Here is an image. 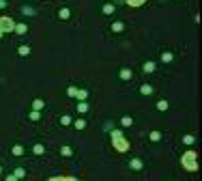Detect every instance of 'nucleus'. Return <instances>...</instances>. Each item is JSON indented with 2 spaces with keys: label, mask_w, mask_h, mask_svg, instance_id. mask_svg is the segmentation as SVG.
<instances>
[{
  "label": "nucleus",
  "mask_w": 202,
  "mask_h": 181,
  "mask_svg": "<svg viewBox=\"0 0 202 181\" xmlns=\"http://www.w3.org/2000/svg\"><path fill=\"white\" fill-rule=\"evenodd\" d=\"M183 166L187 168V170H198V157H196V151H187L185 155H183Z\"/></svg>",
  "instance_id": "obj_1"
},
{
  "label": "nucleus",
  "mask_w": 202,
  "mask_h": 181,
  "mask_svg": "<svg viewBox=\"0 0 202 181\" xmlns=\"http://www.w3.org/2000/svg\"><path fill=\"white\" fill-rule=\"evenodd\" d=\"M112 142H114V147L118 149V151H127L129 149V142L123 138V134L116 129V131H112Z\"/></svg>",
  "instance_id": "obj_2"
},
{
  "label": "nucleus",
  "mask_w": 202,
  "mask_h": 181,
  "mask_svg": "<svg viewBox=\"0 0 202 181\" xmlns=\"http://www.w3.org/2000/svg\"><path fill=\"white\" fill-rule=\"evenodd\" d=\"M15 28V22L11 17H0V30L2 32H11Z\"/></svg>",
  "instance_id": "obj_3"
},
{
  "label": "nucleus",
  "mask_w": 202,
  "mask_h": 181,
  "mask_svg": "<svg viewBox=\"0 0 202 181\" xmlns=\"http://www.w3.org/2000/svg\"><path fill=\"white\" fill-rule=\"evenodd\" d=\"M129 168H131V170H142V168H144V162L140 160V157H133V160L129 162Z\"/></svg>",
  "instance_id": "obj_4"
},
{
  "label": "nucleus",
  "mask_w": 202,
  "mask_h": 181,
  "mask_svg": "<svg viewBox=\"0 0 202 181\" xmlns=\"http://www.w3.org/2000/svg\"><path fill=\"white\" fill-rule=\"evenodd\" d=\"M155 67H157V65H155L153 60H146V63L142 65V71H144V73H153V71H155Z\"/></svg>",
  "instance_id": "obj_5"
},
{
  "label": "nucleus",
  "mask_w": 202,
  "mask_h": 181,
  "mask_svg": "<svg viewBox=\"0 0 202 181\" xmlns=\"http://www.w3.org/2000/svg\"><path fill=\"white\" fill-rule=\"evenodd\" d=\"M11 153H13L15 157H22V155H24V147H22V145H13Z\"/></svg>",
  "instance_id": "obj_6"
},
{
  "label": "nucleus",
  "mask_w": 202,
  "mask_h": 181,
  "mask_svg": "<svg viewBox=\"0 0 202 181\" xmlns=\"http://www.w3.org/2000/svg\"><path fill=\"white\" fill-rule=\"evenodd\" d=\"M140 93L142 95H153V86H150V84H142L140 86Z\"/></svg>",
  "instance_id": "obj_7"
},
{
  "label": "nucleus",
  "mask_w": 202,
  "mask_h": 181,
  "mask_svg": "<svg viewBox=\"0 0 202 181\" xmlns=\"http://www.w3.org/2000/svg\"><path fill=\"white\" fill-rule=\"evenodd\" d=\"M75 97H78L80 101H84V99L88 97V90H86V88H78V93H75Z\"/></svg>",
  "instance_id": "obj_8"
},
{
  "label": "nucleus",
  "mask_w": 202,
  "mask_h": 181,
  "mask_svg": "<svg viewBox=\"0 0 202 181\" xmlns=\"http://www.w3.org/2000/svg\"><path fill=\"white\" fill-rule=\"evenodd\" d=\"M131 78H133L131 69H120V80H131Z\"/></svg>",
  "instance_id": "obj_9"
},
{
  "label": "nucleus",
  "mask_w": 202,
  "mask_h": 181,
  "mask_svg": "<svg viewBox=\"0 0 202 181\" xmlns=\"http://www.w3.org/2000/svg\"><path fill=\"white\" fill-rule=\"evenodd\" d=\"M123 30H125L123 22H114V24H112V32H123Z\"/></svg>",
  "instance_id": "obj_10"
},
{
  "label": "nucleus",
  "mask_w": 202,
  "mask_h": 181,
  "mask_svg": "<svg viewBox=\"0 0 202 181\" xmlns=\"http://www.w3.org/2000/svg\"><path fill=\"white\" fill-rule=\"evenodd\" d=\"M69 15H71V11H69L67 7H62V9L58 11V17H60V19H69Z\"/></svg>",
  "instance_id": "obj_11"
},
{
  "label": "nucleus",
  "mask_w": 202,
  "mask_h": 181,
  "mask_svg": "<svg viewBox=\"0 0 202 181\" xmlns=\"http://www.w3.org/2000/svg\"><path fill=\"white\" fill-rule=\"evenodd\" d=\"M120 125H123V127H131V125H133V119H131V117H123V119H120Z\"/></svg>",
  "instance_id": "obj_12"
},
{
  "label": "nucleus",
  "mask_w": 202,
  "mask_h": 181,
  "mask_svg": "<svg viewBox=\"0 0 202 181\" xmlns=\"http://www.w3.org/2000/svg\"><path fill=\"white\" fill-rule=\"evenodd\" d=\"M13 30H15V32H19V35H24V32L28 30V26H26V24H15V28H13Z\"/></svg>",
  "instance_id": "obj_13"
},
{
  "label": "nucleus",
  "mask_w": 202,
  "mask_h": 181,
  "mask_svg": "<svg viewBox=\"0 0 202 181\" xmlns=\"http://www.w3.org/2000/svg\"><path fill=\"white\" fill-rule=\"evenodd\" d=\"M17 52H19V56H28L30 54V48H28V45H19Z\"/></svg>",
  "instance_id": "obj_14"
},
{
  "label": "nucleus",
  "mask_w": 202,
  "mask_h": 181,
  "mask_svg": "<svg viewBox=\"0 0 202 181\" xmlns=\"http://www.w3.org/2000/svg\"><path fill=\"white\" fill-rule=\"evenodd\" d=\"M78 112H80V114L88 112V104H86V101H80V104H78Z\"/></svg>",
  "instance_id": "obj_15"
},
{
  "label": "nucleus",
  "mask_w": 202,
  "mask_h": 181,
  "mask_svg": "<svg viewBox=\"0 0 202 181\" xmlns=\"http://www.w3.org/2000/svg\"><path fill=\"white\" fill-rule=\"evenodd\" d=\"M103 13H106V15H112V13H114V5H112V2L103 5Z\"/></svg>",
  "instance_id": "obj_16"
},
{
  "label": "nucleus",
  "mask_w": 202,
  "mask_h": 181,
  "mask_svg": "<svg viewBox=\"0 0 202 181\" xmlns=\"http://www.w3.org/2000/svg\"><path fill=\"white\" fill-rule=\"evenodd\" d=\"M43 106H45L43 99H35V101H32V110H43Z\"/></svg>",
  "instance_id": "obj_17"
},
{
  "label": "nucleus",
  "mask_w": 202,
  "mask_h": 181,
  "mask_svg": "<svg viewBox=\"0 0 202 181\" xmlns=\"http://www.w3.org/2000/svg\"><path fill=\"white\" fill-rule=\"evenodd\" d=\"M32 151H35V155H43V153H45V147H43V145H35Z\"/></svg>",
  "instance_id": "obj_18"
},
{
  "label": "nucleus",
  "mask_w": 202,
  "mask_h": 181,
  "mask_svg": "<svg viewBox=\"0 0 202 181\" xmlns=\"http://www.w3.org/2000/svg\"><path fill=\"white\" fill-rule=\"evenodd\" d=\"M150 140H153V142H159L161 140V134L155 129V131H150Z\"/></svg>",
  "instance_id": "obj_19"
},
{
  "label": "nucleus",
  "mask_w": 202,
  "mask_h": 181,
  "mask_svg": "<svg viewBox=\"0 0 202 181\" xmlns=\"http://www.w3.org/2000/svg\"><path fill=\"white\" fill-rule=\"evenodd\" d=\"M172 58H174L172 52H163V54H161V60H163V63H172Z\"/></svg>",
  "instance_id": "obj_20"
},
{
  "label": "nucleus",
  "mask_w": 202,
  "mask_h": 181,
  "mask_svg": "<svg viewBox=\"0 0 202 181\" xmlns=\"http://www.w3.org/2000/svg\"><path fill=\"white\" fill-rule=\"evenodd\" d=\"M17 179H24V177H26V170H24V168H15V172H13Z\"/></svg>",
  "instance_id": "obj_21"
},
{
  "label": "nucleus",
  "mask_w": 202,
  "mask_h": 181,
  "mask_svg": "<svg viewBox=\"0 0 202 181\" xmlns=\"http://www.w3.org/2000/svg\"><path fill=\"white\" fill-rule=\"evenodd\" d=\"M157 110H168V101L166 99H159L157 101Z\"/></svg>",
  "instance_id": "obj_22"
},
{
  "label": "nucleus",
  "mask_w": 202,
  "mask_h": 181,
  "mask_svg": "<svg viewBox=\"0 0 202 181\" xmlns=\"http://www.w3.org/2000/svg\"><path fill=\"white\" fill-rule=\"evenodd\" d=\"M39 119H41V112L39 110H32L30 112V121H39Z\"/></svg>",
  "instance_id": "obj_23"
},
{
  "label": "nucleus",
  "mask_w": 202,
  "mask_h": 181,
  "mask_svg": "<svg viewBox=\"0 0 202 181\" xmlns=\"http://www.w3.org/2000/svg\"><path fill=\"white\" fill-rule=\"evenodd\" d=\"M60 153H62V155H65V157H69V155H71V153H73V151H71V147H67V145H65V147H62V149H60Z\"/></svg>",
  "instance_id": "obj_24"
},
{
  "label": "nucleus",
  "mask_w": 202,
  "mask_h": 181,
  "mask_svg": "<svg viewBox=\"0 0 202 181\" xmlns=\"http://www.w3.org/2000/svg\"><path fill=\"white\" fill-rule=\"evenodd\" d=\"M183 142H185V145H194V142H196V138H194V136H189V134H187L185 138H183Z\"/></svg>",
  "instance_id": "obj_25"
},
{
  "label": "nucleus",
  "mask_w": 202,
  "mask_h": 181,
  "mask_svg": "<svg viewBox=\"0 0 202 181\" xmlns=\"http://www.w3.org/2000/svg\"><path fill=\"white\" fill-rule=\"evenodd\" d=\"M75 127H78V129H84V127H86V121H84V119H78V121H75Z\"/></svg>",
  "instance_id": "obj_26"
},
{
  "label": "nucleus",
  "mask_w": 202,
  "mask_h": 181,
  "mask_svg": "<svg viewBox=\"0 0 202 181\" xmlns=\"http://www.w3.org/2000/svg\"><path fill=\"white\" fill-rule=\"evenodd\" d=\"M75 93H78V88H75V86H69V88H67V95H69V97H75Z\"/></svg>",
  "instance_id": "obj_27"
},
{
  "label": "nucleus",
  "mask_w": 202,
  "mask_h": 181,
  "mask_svg": "<svg viewBox=\"0 0 202 181\" xmlns=\"http://www.w3.org/2000/svg\"><path fill=\"white\" fill-rule=\"evenodd\" d=\"M60 123H62V125H71V117H69V114H65V117L60 119Z\"/></svg>",
  "instance_id": "obj_28"
},
{
  "label": "nucleus",
  "mask_w": 202,
  "mask_h": 181,
  "mask_svg": "<svg viewBox=\"0 0 202 181\" xmlns=\"http://www.w3.org/2000/svg\"><path fill=\"white\" fill-rule=\"evenodd\" d=\"M144 0H127V5H131V7H138V5H142Z\"/></svg>",
  "instance_id": "obj_29"
},
{
  "label": "nucleus",
  "mask_w": 202,
  "mask_h": 181,
  "mask_svg": "<svg viewBox=\"0 0 202 181\" xmlns=\"http://www.w3.org/2000/svg\"><path fill=\"white\" fill-rule=\"evenodd\" d=\"M22 13H26V15H35V11H32L30 7H24V9H22Z\"/></svg>",
  "instance_id": "obj_30"
},
{
  "label": "nucleus",
  "mask_w": 202,
  "mask_h": 181,
  "mask_svg": "<svg viewBox=\"0 0 202 181\" xmlns=\"http://www.w3.org/2000/svg\"><path fill=\"white\" fill-rule=\"evenodd\" d=\"M7 181H17V177L15 175H7Z\"/></svg>",
  "instance_id": "obj_31"
},
{
  "label": "nucleus",
  "mask_w": 202,
  "mask_h": 181,
  "mask_svg": "<svg viewBox=\"0 0 202 181\" xmlns=\"http://www.w3.org/2000/svg\"><path fill=\"white\" fill-rule=\"evenodd\" d=\"M2 7H7V2H5V0H0V9H2Z\"/></svg>",
  "instance_id": "obj_32"
},
{
  "label": "nucleus",
  "mask_w": 202,
  "mask_h": 181,
  "mask_svg": "<svg viewBox=\"0 0 202 181\" xmlns=\"http://www.w3.org/2000/svg\"><path fill=\"white\" fill-rule=\"evenodd\" d=\"M62 181H78V179H73V177H69V179H62Z\"/></svg>",
  "instance_id": "obj_33"
},
{
  "label": "nucleus",
  "mask_w": 202,
  "mask_h": 181,
  "mask_svg": "<svg viewBox=\"0 0 202 181\" xmlns=\"http://www.w3.org/2000/svg\"><path fill=\"white\" fill-rule=\"evenodd\" d=\"M0 172H2V164H0Z\"/></svg>",
  "instance_id": "obj_34"
},
{
  "label": "nucleus",
  "mask_w": 202,
  "mask_h": 181,
  "mask_svg": "<svg viewBox=\"0 0 202 181\" xmlns=\"http://www.w3.org/2000/svg\"><path fill=\"white\" fill-rule=\"evenodd\" d=\"M2 35H5V32H2V30H0V37H2Z\"/></svg>",
  "instance_id": "obj_35"
}]
</instances>
